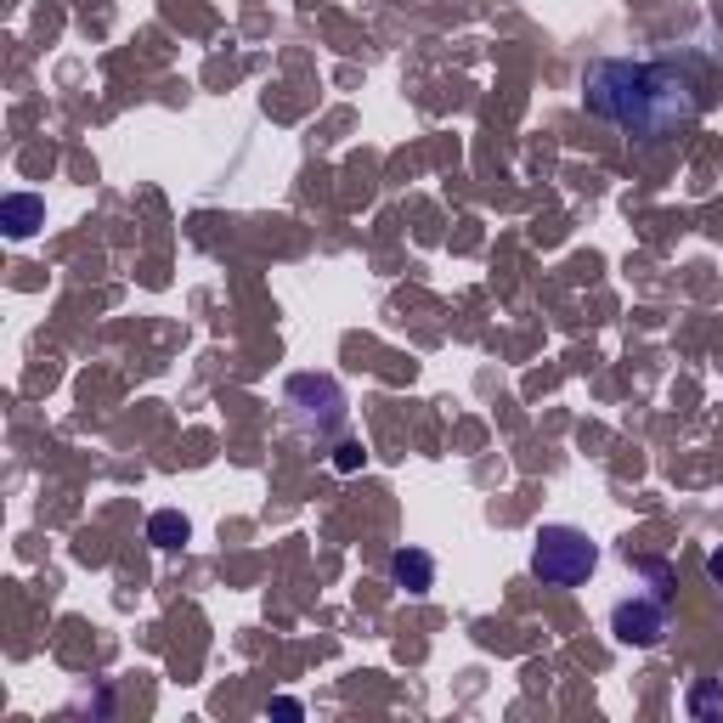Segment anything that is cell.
<instances>
[{
    "instance_id": "6da1fadb",
    "label": "cell",
    "mask_w": 723,
    "mask_h": 723,
    "mask_svg": "<svg viewBox=\"0 0 723 723\" xmlns=\"http://www.w3.org/2000/svg\"><path fill=\"white\" fill-rule=\"evenodd\" d=\"M588 113L611 119L628 136L668 142L701 113V91L679 63H639V57H599L582 69Z\"/></svg>"
},
{
    "instance_id": "7a4b0ae2",
    "label": "cell",
    "mask_w": 723,
    "mask_h": 723,
    "mask_svg": "<svg viewBox=\"0 0 723 723\" xmlns=\"http://www.w3.org/2000/svg\"><path fill=\"white\" fill-rule=\"evenodd\" d=\"M599 566V542L582 526H542L531 542V577L549 588H582Z\"/></svg>"
},
{
    "instance_id": "3957f363",
    "label": "cell",
    "mask_w": 723,
    "mask_h": 723,
    "mask_svg": "<svg viewBox=\"0 0 723 723\" xmlns=\"http://www.w3.org/2000/svg\"><path fill=\"white\" fill-rule=\"evenodd\" d=\"M283 401H288V413H294L299 430L334 436V430L345 425V390H339V379H328V374H294L288 390H283Z\"/></svg>"
},
{
    "instance_id": "277c9868",
    "label": "cell",
    "mask_w": 723,
    "mask_h": 723,
    "mask_svg": "<svg viewBox=\"0 0 723 723\" xmlns=\"http://www.w3.org/2000/svg\"><path fill=\"white\" fill-rule=\"evenodd\" d=\"M668 611H673V599H661V593H633V599H622V605L611 611L617 644L655 650L661 639H668Z\"/></svg>"
},
{
    "instance_id": "5b68a950",
    "label": "cell",
    "mask_w": 723,
    "mask_h": 723,
    "mask_svg": "<svg viewBox=\"0 0 723 723\" xmlns=\"http://www.w3.org/2000/svg\"><path fill=\"white\" fill-rule=\"evenodd\" d=\"M390 582L407 593H430L436 588V560L425 549H396L390 554Z\"/></svg>"
},
{
    "instance_id": "8992f818",
    "label": "cell",
    "mask_w": 723,
    "mask_h": 723,
    "mask_svg": "<svg viewBox=\"0 0 723 723\" xmlns=\"http://www.w3.org/2000/svg\"><path fill=\"white\" fill-rule=\"evenodd\" d=\"M193 537V526H187V515H181V509H159L153 520H147V542H153V549H181V542H187Z\"/></svg>"
},
{
    "instance_id": "52a82bcc",
    "label": "cell",
    "mask_w": 723,
    "mask_h": 723,
    "mask_svg": "<svg viewBox=\"0 0 723 723\" xmlns=\"http://www.w3.org/2000/svg\"><path fill=\"white\" fill-rule=\"evenodd\" d=\"M0 215H7V232H12V237H29V232L45 221V204H40V198H29V193H7Z\"/></svg>"
},
{
    "instance_id": "ba28073f",
    "label": "cell",
    "mask_w": 723,
    "mask_h": 723,
    "mask_svg": "<svg viewBox=\"0 0 723 723\" xmlns=\"http://www.w3.org/2000/svg\"><path fill=\"white\" fill-rule=\"evenodd\" d=\"M690 712L695 717H723V690L717 684H695L690 690Z\"/></svg>"
},
{
    "instance_id": "9c48e42d",
    "label": "cell",
    "mask_w": 723,
    "mask_h": 723,
    "mask_svg": "<svg viewBox=\"0 0 723 723\" xmlns=\"http://www.w3.org/2000/svg\"><path fill=\"white\" fill-rule=\"evenodd\" d=\"M362 458H368V452H362L356 441H339V452H334V469H339V475H350V469H362Z\"/></svg>"
},
{
    "instance_id": "30bf717a",
    "label": "cell",
    "mask_w": 723,
    "mask_h": 723,
    "mask_svg": "<svg viewBox=\"0 0 723 723\" xmlns=\"http://www.w3.org/2000/svg\"><path fill=\"white\" fill-rule=\"evenodd\" d=\"M706 577H712V582H723V549H712V554H706Z\"/></svg>"
}]
</instances>
